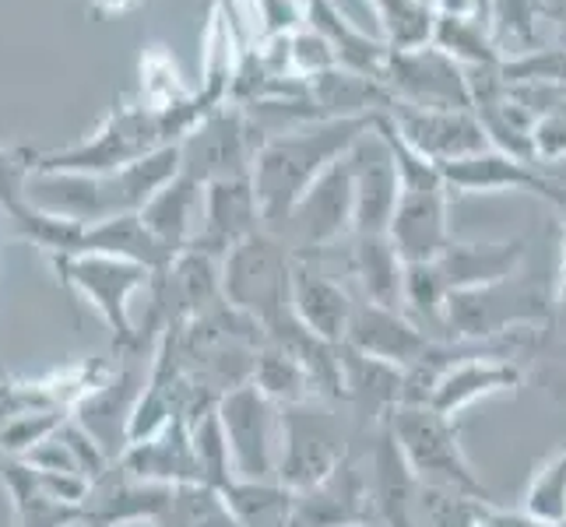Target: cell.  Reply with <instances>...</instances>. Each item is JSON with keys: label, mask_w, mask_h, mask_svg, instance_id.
Masks as SVG:
<instances>
[{"label": "cell", "mask_w": 566, "mask_h": 527, "mask_svg": "<svg viewBox=\"0 0 566 527\" xmlns=\"http://www.w3.org/2000/svg\"><path fill=\"white\" fill-rule=\"evenodd\" d=\"M377 116H338V120L300 124L261 145L258 159H253V190H258L268 232L282 229L296 201L374 130Z\"/></svg>", "instance_id": "1"}, {"label": "cell", "mask_w": 566, "mask_h": 527, "mask_svg": "<svg viewBox=\"0 0 566 527\" xmlns=\"http://www.w3.org/2000/svg\"><path fill=\"white\" fill-rule=\"evenodd\" d=\"M292 253L275 232H253L250 240L232 246L222 257V299L253 320L264 338H275L285 330L296 314H292Z\"/></svg>", "instance_id": "2"}, {"label": "cell", "mask_w": 566, "mask_h": 527, "mask_svg": "<svg viewBox=\"0 0 566 527\" xmlns=\"http://www.w3.org/2000/svg\"><path fill=\"white\" fill-rule=\"evenodd\" d=\"M556 314L553 285L535 275H511L493 285L454 292L443 309V327L451 341H500L524 330L549 327Z\"/></svg>", "instance_id": "3"}, {"label": "cell", "mask_w": 566, "mask_h": 527, "mask_svg": "<svg viewBox=\"0 0 566 527\" xmlns=\"http://www.w3.org/2000/svg\"><path fill=\"white\" fill-rule=\"evenodd\" d=\"M177 145L169 138L166 116L159 109L145 106L142 99H116L113 109L99 120L92 134L82 141L64 145L56 151H39L43 172H116L134 162L148 159L151 151Z\"/></svg>", "instance_id": "4"}, {"label": "cell", "mask_w": 566, "mask_h": 527, "mask_svg": "<svg viewBox=\"0 0 566 527\" xmlns=\"http://www.w3.org/2000/svg\"><path fill=\"white\" fill-rule=\"evenodd\" d=\"M50 264L71 296L77 303H85L92 314L109 327L116 356L138 359L145 348V330H138L130 320V299L138 296V292L151 288L155 271L134 261L106 257V253L56 257Z\"/></svg>", "instance_id": "5"}, {"label": "cell", "mask_w": 566, "mask_h": 527, "mask_svg": "<svg viewBox=\"0 0 566 527\" xmlns=\"http://www.w3.org/2000/svg\"><path fill=\"white\" fill-rule=\"evenodd\" d=\"M387 425L422 485H437V489L493 503V493L482 485L472 461L464 454L454 419L440 415L433 404H398L387 415Z\"/></svg>", "instance_id": "6"}, {"label": "cell", "mask_w": 566, "mask_h": 527, "mask_svg": "<svg viewBox=\"0 0 566 527\" xmlns=\"http://www.w3.org/2000/svg\"><path fill=\"white\" fill-rule=\"evenodd\" d=\"M353 436L345 419L331 408V401H306L282 408V457L279 482L292 493L314 489L335 467L353 457Z\"/></svg>", "instance_id": "7"}, {"label": "cell", "mask_w": 566, "mask_h": 527, "mask_svg": "<svg viewBox=\"0 0 566 527\" xmlns=\"http://www.w3.org/2000/svg\"><path fill=\"white\" fill-rule=\"evenodd\" d=\"M237 482H279L282 408L258 383H243L219 401Z\"/></svg>", "instance_id": "8"}, {"label": "cell", "mask_w": 566, "mask_h": 527, "mask_svg": "<svg viewBox=\"0 0 566 527\" xmlns=\"http://www.w3.org/2000/svg\"><path fill=\"white\" fill-rule=\"evenodd\" d=\"M356 232V183L348 155L331 166L321 180L310 187L275 236L296 253V257H317V253L338 246Z\"/></svg>", "instance_id": "9"}, {"label": "cell", "mask_w": 566, "mask_h": 527, "mask_svg": "<svg viewBox=\"0 0 566 527\" xmlns=\"http://www.w3.org/2000/svg\"><path fill=\"white\" fill-rule=\"evenodd\" d=\"M264 138L250 124L240 103H226L193 127L180 141V172L198 183L232 180V176H253Z\"/></svg>", "instance_id": "10"}, {"label": "cell", "mask_w": 566, "mask_h": 527, "mask_svg": "<svg viewBox=\"0 0 566 527\" xmlns=\"http://www.w3.org/2000/svg\"><path fill=\"white\" fill-rule=\"evenodd\" d=\"M380 82L390 92V103L419 109H472L468 67H461L454 56H447L433 43L390 50Z\"/></svg>", "instance_id": "11"}, {"label": "cell", "mask_w": 566, "mask_h": 527, "mask_svg": "<svg viewBox=\"0 0 566 527\" xmlns=\"http://www.w3.org/2000/svg\"><path fill=\"white\" fill-rule=\"evenodd\" d=\"M506 341V338H500ZM500 341H479L468 356L451 362L437 377L429 404L437 408L440 415L454 419L464 412L468 404H475L479 398H493V394H514L524 383V369L521 362L511 359V351H503Z\"/></svg>", "instance_id": "12"}, {"label": "cell", "mask_w": 566, "mask_h": 527, "mask_svg": "<svg viewBox=\"0 0 566 527\" xmlns=\"http://www.w3.org/2000/svg\"><path fill=\"white\" fill-rule=\"evenodd\" d=\"M289 527H380L369 475L359 461L345 457L314 489L296 493Z\"/></svg>", "instance_id": "13"}, {"label": "cell", "mask_w": 566, "mask_h": 527, "mask_svg": "<svg viewBox=\"0 0 566 527\" xmlns=\"http://www.w3.org/2000/svg\"><path fill=\"white\" fill-rule=\"evenodd\" d=\"M387 116L401 138L437 166L458 162L490 148V138H485V127L475 109H419L390 103Z\"/></svg>", "instance_id": "14"}, {"label": "cell", "mask_w": 566, "mask_h": 527, "mask_svg": "<svg viewBox=\"0 0 566 527\" xmlns=\"http://www.w3.org/2000/svg\"><path fill=\"white\" fill-rule=\"evenodd\" d=\"M443 180L451 187V193H503V190H517V193H532L542 198L545 204H553L566 211V187L556 183L549 172H542L535 162H524L506 155L500 148H485L479 155H468V159L447 162Z\"/></svg>", "instance_id": "15"}, {"label": "cell", "mask_w": 566, "mask_h": 527, "mask_svg": "<svg viewBox=\"0 0 566 527\" xmlns=\"http://www.w3.org/2000/svg\"><path fill=\"white\" fill-rule=\"evenodd\" d=\"M348 166H353L356 183V232L353 236H387L390 219L398 208V166L395 155L384 145L377 127L348 151Z\"/></svg>", "instance_id": "16"}, {"label": "cell", "mask_w": 566, "mask_h": 527, "mask_svg": "<svg viewBox=\"0 0 566 527\" xmlns=\"http://www.w3.org/2000/svg\"><path fill=\"white\" fill-rule=\"evenodd\" d=\"M264 229L258 190H253V176H232V180H214L205 187V211L201 229L190 250L211 253V257H226L232 246L250 240L253 232Z\"/></svg>", "instance_id": "17"}, {"label": "cell", "mask_w": 566, "mask_h": 527, "mask_svg": "<svg viewBox=\"0 0 566 527\" xmlns=\"http://www.w3.org/2000/svg\"><path fill=\"white\" fill-rule=\"evenodd\" d=\"M437 338H429L426 330L405 314V309H390L356 299V314L353 327H348L345 345L363 351V356L398 366V369H412L426 359V351L433 348Z\"/></svg>", "instance_id": "18"}, {"label": "cell", "mask_w": 566, "mask_h": 527, "mask_svg": "<svg viewBox=\"0 0 566 527\" xmlns=\"http://www.w3.org/2000/svg\"><path fill=\"white\" fill-rule=\"evenodd\" d=\"M369 493H374L380 527H419L422 482L405 461L387 422L369 443Z\"/></svg>", "instance_id": "19"}, {"label": "cell", "mask_w": 566, "mask_h": 527, "mask_svg": "<svg viewBox=\"0 0 566 527\" xmlns=\"http://www.w3.org/2000/svg\"><path fill=\"white\" fill-rule=\"evenodd\" d=\"M292 314L314 338L327 345H345L356 299L310 257H296V267H292Z\"/></svg>", "instance_id": "20"}, {"label": "cell", "mask_w": 566, "mask_h": 527, "mask_svg": "<svg viewBox=\"0 0 566 527\" xmlns=\"http://www.w3.org/2000/svg\"><path fill=\"white\" fill-rule=\"evenodd\" d=\"M177 485H155L138 482L124 475L120 467H113L92 482V493L85 503V524L88 527H120V524H163L172 503Z\"/></svg>", "instance_id": "21"}, {"label": "cell", "mask_w": 566, "mask_h": 527, "mask_svg": "<svg viewBox=\"0 0 566 527\" xmlns=\"http://www.w3.org/2000/svg\"><path fill=\"white\" fill-rule=\"evenodd\" d=\"M116 467L138 482L155 485H205L198 454H193L190 422L172 419L163 433H155L142 443H130L127 451L116 457Z\"/></svg>", "instance_id": "22"}, {"label": "cell", "mask_w": 566, "mask_h": 527, "mask_svg": "<svg viewBox=\"0 0 566 527\" xmlns=\"http://www.w3.org/2000/svg\"><path fill=\"white\" fill-rule=\"evenodd\" d=\"M201 211H205V183L193 176L180 172L177 180H169L155 198L142 208V222L155 232L169 253H180L193 246L201 229Z\"/></svg>", "instance_id": "23"}, {"label": "cell", "mask_w": 566, "mask_h": 527, "mask_svg": "<svg viewBox=\"0 0 566 527\" xmlns=\"http://www.w3.org/2000/svg\"><path fill=\"white\" fill-rule=\"evenodd\" d=\"M303 4H306V25L327 39L331 50L338 56V67H348V71L377 77L380 82L387 53H390L384 39L366 35L353 18L335 4V0H303Z\"/></svg>", "instance_id": "24"}, {"label": "cell", "mask_w": 566, "mask_h": 527, "mask_svg": "<svg viewBox=\"0 0 566 527\" xmlns=\"http://www.w3.org/2000/svg\"><path fill=\"white\" fill-rule=\"evenodd\" d=\"M82 253H106V257L145 264L155 275L177 261V253H169L155 240V232L142 222V214H116V219L85 222L82 243H77L74 257H82Z\"/></svg>", "instance_id": "25"}, {"label": "cell", "mask_w": 566, "mask_h": 527, "mask_svg": "<svg viewBox=\"0 0 566 527\" xmlns=\"http://www.w3.org/2000/svg\"><path fill=\"white\" fill-rule=\"evenodd\" d=\"M0 485L11 499V510L18 527H74L85 524L82 506H67L53 499L43 482H39L35 467H29L18 457H0Z\"/></svg>", "instance_id": "26"}, {"label": "cell", "mask_w": 566, "mask_h": 527, "mask_svg": "<svg viewBox=\"0 0 566 527\" xmlns=\"http://www.w3.org/2000/svg\"><path fill=\"white\" fill-rule=\"evenodd\" d=\"M405 267L390 236H353L348 271L356 275L366 303L405 309Z\"/></svg>", "instance_id": "27"}, {"label": "cell", "mask_w": 566, "mask_h": 527, "mask_svg": "<svg viewBox=\"0 0 566 527\" xmlns=\"http://www.w3.org/2000/svg\"><path fill=\"white\" fill-rule=\"evenodd\" d=\"M429 43L443 50L447 56H454L461 67H500L503 64V50L493 39V29L475 14H451V11H437L433 18V35Z\"/></svg>", "instance_id": "28"}, {"label": "cell", "mask_w": 566, "mask_h": 527, "mask_svg": "<svg viewBox=\"0 0 566 527\" xmlns=\"http://www.w3.org/2000/svg\"><path fill=\"white\" fill-rule=\"evenodd\" d=\"M253 383H258L279 408L306 404V401H321L317 383H314V377H310V369L303 366V359H300L292 348L279 345V341H264V345L258 348Z\"/></svg>", "instance_id": "29"}, {"label": "cell", "mask_w": 566, "mask_h": 527, "mask_svg": "<svg viewBox=\"0 0 566 527\" xmlns=\"http://www.w3.org/2000/svg\"><path fill=\"white\" fill-rule=\"evenodd\" d=\"M222 496L243 527H289L296 499L282 482H232Z\"/></svg>", "instance_id": "30"}, {"label": "cell", "mask_w": 566, "mask_h": 527, "mask_svg": "<svg viewBox=\"0 0 566 527\" xmlns=\"http://www.w3.org/2000/svg\"><path fill=\"white\" fill-rule=\"evenodd\" d=\"M369 8L377 11L384 43L390 50L426 46L429 35H433V18H437L433 0H369Z\"/></svg>", "instance_id": "31"}, {"label": "cell", "mask_w": 566, "mask_h": 527, "mask_svg": "<svg viewBox=\"0 0 566 527\" xmlns=\"http://www.w3.org/2000/svg\"><path fill=\"white\" fill-rule=\"evenodd\" d=\"M163 527H243L211 485H177Z\"/></svg>", "instance_id": "32"}, {"label": "cell", "mask_w": 566, "mask_h": 527, "mask_svg": "<svg viewBox=\"0 0 566 527\" xmlns=\"http://www.w3.org/2000/svg\"><path fill=\"white\" fill-rule=\"evenodd\" d=\"M190 440H193V454H198V464H201L205 485L226 493L229 485L237 482V472H232V454H229V440H226V429L219 419V408H211V412L190 422Z\"/></svg>", "instance_id": "33"}, {"label": "cell", "mask_w": 566, "mask_h": 527, "mask_svg": "<svg viewBox=\"0 0 566 527\" xmlns=\"http://www.w3.org/2000/svg\"><path fill=\"white\" fill-rule=\"evenodd\" d=\"M524 514L545 527H566V446L535 472L524 493Z\"/></svg>", "instance_id": "34"}, {"label": "cell", "mask_w": 566, "mask_h": 527, "mask_svg": "<svg viewBox=\"0 0 566 527\" xmlns=\"http://www.w3.org/2000/svg\"><path fill=\"white\" fill-rule=\"evenodd\" d=\"M545 18H553L545 0H493V8H490L493 39L500 43L503 53H506V46L535 50L538 25Z\"/></svg>", "instance_id": "35"}, {"label": "cell", "mask_w": 566, "mask_h": 527, "mask_svg": "<svg viewBox=\"0 0 566 527\" xmlns=\"http://www.w3.org/2000/svg\"><path fill=\"white\" fill-rule=\"evenodd\" d=\"M500 77L506 85H538V88L566 92V50L545 46V50L511 53V56H503Z\"/></svg>", "instance_id": "36"}, {"label": "cell", "mask_w": 566, "mask_h": 527, "mask_svg": "<svg viewBox=\"0 0 566 527\" xmlns=\"http://www.w3.org/2000/svg\"><path fill=\"white\" fill-rule=\"evenodd\" d=\"M39 166V151L11 145L0 148V208L8 214L29 201V180Z\"/></svg>", "instance_id": "37"}, {"label": "cell", "mask_w": 566, "mask_h": 527, "mask_svg": "<svg viewBox=\"0 0 566 527\" xmlns=\"http://www.w3.org/2000/svg\"><path fill=\"white\" fill-rule=\"evenodd\" d=\"M289 61H292V74L303 77V82L338 67V56L331 50V43L310 25L289 32Z\"/></svg>", "instance_id": "38"}, {"label": "cell", "mask_w": 566, "mask_h": 527, "mask_svg": "<svg viewBox=\"0 0 566 527\" xmlns=\"http://www.w3.org/2000/svg\"><path fill=\"white\" fill-rule=\"evenodd\" d=\"M566 159V106L538 116L535 124V162Z\"/></svg>", "instance_id": "39"}, {"label": "cell", "mask_w": 566, "mask_h": 527, "mask_svg": "<svg viewBox=\"0 0 566 527\" xmlns=\"http://www.w3.org/2000/svg\"><path fill=\"white\" fill-rule=\"evenodd\" d=\"M142 0H92V14L95 18H116V14H127L138 8Z\"/></svg>", "instance_id": "40"}, {"label": "cell", "mask_w": 566, "mask_h": 527, "mask_svg": "<svg viewBox=\"0 0 566 527\" xmlns=\"http://www.w3.org/2000/svg\"><path fill=\"white\" fill-rule=\"evenodd\" d=\"M553 296H556V309H563L566 306V211H563V264L553 282Z\"/></svg>", "instance_id": "41"}, {"label": "cell", "mask_w": 566, "mask_h": 527, "mask_svg": "<svg viewBox=\"0 0 566 527\" xmlns=\"http://www.w3.org/2000/svg\"><path fill=\"white\" fill-rule=\"evenodd\" d=\"M553 22H556V46L566 50V8L563 11H553Z\"/></svg>", "instance_id": "42"}, {"label": "cell", "mask_w": 566, "mask_h": 527, "mask_svg": "<svg viewBox=\"0 0 566 527\" xmlns=\"http://www.w3.org/2000/svg\"><path fill=\"white\" fill-rule=\"evenodd\" d=\"M229 4L240 11V8H258V0H229Z\"/></svg>", "instance_id": "43"}, {"label": "cell", "mask_w": 566, "mask_h": 527, "mask_svg": "<svg viewBox=\"0 0 566 527\" xmlns=\"http://www.w3.org/2000/svg\"><path fill=\"white\" fill-rule=\"evenodd\" d=\"M8 377V369H4V362H0V380H4Z\"/></svg>", "instance_id": "44"}, {"label": "cell", "mask_w": 566, "mask_h": 527, "mask_svg": "<svg viewBox=\"0 0 566 527\" xmlns=\"http://www.w3.org/2000/svg\"><path fill=\"white\" fill-rule=\"evenodd\" d=\"M145 527H163V524H145Z\"/></svg>", "instance_id": "45"}]
</instances>
